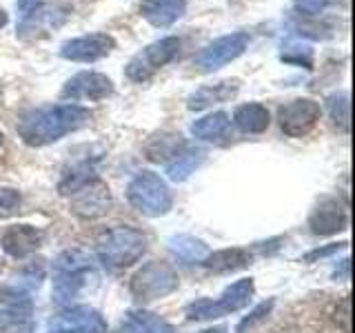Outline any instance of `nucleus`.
<instances>
[{
	"label": "nucleus",
	"mask_w": 355,
	"mask_h": 333,
	"mask_svg": "<svg viewBox=\"0 0 355 333\" xmlns=\"http://www.w3.org/2000/svg\"><path fill=\"white\" fill-rule=\"evenodd\" d=\"M253 291H255L253 278H242V280L227 287L218 300L200 298L196 302H191L187 307V318L189 320H214V318L236 314V311L244 309L251 302Z\"/></svg>",
	"instance_id": "20e7f679"
},
{
	"label": "nucleus",
	"mask_w": 355,
	"mask_h": 333,
	"mask_svg": "<svg viewBox=\"0 0 355 333\" xmlns=\"http://www.w3.org/2000/svg\"><path fill=\"white\" fill-rule=\"evenodd\" d=\"M42 242V231L31 225H14L0 236V247L11 258H27Z\"/></svg>",
	"instance_id": "2eb2a0df"
},
{
	"label": "nucleus",
	"mask_w": 355,
	"mask_h": 333,
	"mask_svg": "<svg viewBox=\"0 0 355 333\" xmlns=\"http://www.w3.org/2000/svg\"><path fill=\"white\" fill-rule=\"evenodd\" d=\"M92 271H55L53 275V300L60 307H71V300L80 296Z\"/></svg>",
	"instance_id": "6ab92c4d"
},
{
	"label": "nucleus",
	"mask_w": 355,
	"mask_h": 333,
	"mask_svg": "<svg viewBox=\"0 0 355 333\" xmlns=\"http://www.w3.org/2000/svg\"><path fill=\"white\" fill-rule=\"evenodd\" d=\"M187 149V142L180 133H160V136H153L147 147H144V153L147 158L153 162H171L175 155H180Z\"/></svg>",
	"instance_id": "aec40b11"
},
{
	"label": "nucleus",
	"mask_w": 355,
	"mask_h": 333,
	"mask_svg": "<svg viewBox=\"0 0 355 333\" xmlns=\"http://www.w3.org/2000/svg\"><path fill=\"white\" fill-rule=\"evenodd\" d=\"M249 260H251V253L247 249L233 247V249H220L216 253L207 255L202 260V266L216 273H227V271H236V269H242V266H247Z\"/></svg>",
	"instance_id": "5701e85b"
},
{
	"label": "nucleus",
	"mask_w": 355,
	"mask_h": 333,
	"mask_svg": "<svg viewBox=\"0 0 355 333\" xmlns=\"http://www.w3.org/2000/svg\"><path fill=\"white\" fill-rule=\"evenodd\" d=\"M22 203V196L18 189L0 187V218H7L11 214H16V209Z\"/></svg>",
	"instance_id": "c85d7f7f"
},
{
	"label": "nucleus",
	"mask_w": 355,
	"mask_h": 333,
	"mask_svg": "<svg viewBox=\"0 0 355 333\" xmlns=\"http://www.w3.org/2000/svg\"><path fill=\"white\" fill-rule=\"evenodd\" d=\"M331 5V0H295L293 9L297 16H320Z\"/></svg>",
	"instance_id": "7c9ffc66"
},
{
	"label": "nucleus",
	"mask_w": 355,
	"mask_h": 333,
	"mask_svg": "<svg viewBox=\"0 0 355 333\" xmlns=\"http://www.w3.org/2000/svg\"><path fill=\"white\" fill-rule=\"evenodd\" d=\"M47 333H107V322L92 307H67L51 318Z\"/></svg>",
	"instance_id": "9d476101"
},
{
	"label": "nucleus",
	"mask_w": 355,
	"mask_h": 333,
	"mask_svg": "<svg viewBox=\"0 0 355 333\" xmlns=\"http://www.w3.org/2000/svg\"><path fill=\"white\" fill-rule=\"evenodd\" d=\"M202 333H227V329L225 327H216V329H207Z\"/></svg>",
	"instance_id": "f704fd0d"
},
{
	"label": "nucleus",
	"mask_w": 355,
	"mask_h": 333,
	"mask_svg": "<svg viewBox=\"0 0 355 333\" xmlns=\"http://www.w3.org/2000/svg\"><path fill=\"white\" fill-rule=\"evenodd\" d=\"M0 98H3V89H0Z\"/></svg>",
	"instance_id": "e433bc0d"
},
{
	"label": "nucleus",
	"mask_w": 355,
	"mask_h": 333,
	"mask_svg": "<svg viewBox=\"0 0 355 333\" xmlns=\"http://www.w3.org/2000/svg\"><path fill=\"white\" fill-rule=\"evenodd\" d=\"M178 53H180V38L175 36L160 38L133 56L125 67V74L131 83H147L164 65L173 62L178 58Z\"/></svg>",
	"instance_id": "39448f33"
},
{
	"label": "nucleus",
	"mask_w": 355,
	"mask_h": 333,
	"mask_svg": "<svg viewBox=\"0 0 355 333\" xmlns=\"http://www.w3.org/2000/svg\"><path fill=\"white\" fill-rule=\"evenodd\" d=\"M249 40L251 38L247 31H233V33H227V36H220L214 42H209L207 47L196 56L193 65L198 67V71L214 74L222 69L225 65L238 60L240 56L247 51Z\"/></svg>",
	"instance_id": "0eeeda50"
},
{
	"label": "nucleus",
	"mask_w": 355,
	"mask_h": 333,
	"mask_svg": "<svg viewBox=\"0 0 355 333\" xmlns=\"http://www.w3.org/2000/svg\"><path fill=\"white\" fill-rule=\"evenodd\" d=\"M111 207V194L109 187H105L100 180L87 185L78 194H73V205L71 211L83 220H94L105 216Z\"/></svg>",
	"instance_id": "4468645a"
},
{
	"label": "nucleus",
	"mask_w": 355,
	"mask_h": 333,
	"mask_svg": "<svg viewBox=\"0 0 355 333\" xmlns=\"http://www.w3.org/2000/svg\"><path fill=\"white\" fill-rule=\"evenodd\" d=\"M131 296L138 302H153L178 289V273L166 262H147L131 278Z\"/></svg>",
	"instance_id": "423d86ee"
},
{
	"label": "nucleus",
	"mask_w": 355,
	"mask_h": 333,
	"mask_svg": "<svg viewBox=\"0 0 355 333\" xmlns=\"http://www.w3.org/2000/svg\"><path fill=\"white\" fill-rule=\"evenodd\" d=\"M0 271H3V264H0Z\"/></svg>",
	"instance_id": "4c0bfd02"
},
{
	"label": "nucleus",
	"mask_w": 355,
	"mask_h": 333,
	"mask_svg": "<svg viewBox=\"0 0 355 333\" xmlns=\"http://www.w3.org/2000/svg\"><path fill=\"white\" fill-rule=\"evenodd\" d=\"M202 160H205L202 149H184L180 155H175L171 162H166V176H169L173 182H182L202 164Z\"/></svg>",
	"instance_id": "a878e982"
},
{
	"label": "nucleus",
	"mask_w": 355,
	"mask_h": 333,
	"mask_svg": "<svg viewBox=\"0 0 355 333\" xmlns=\"http://www.w3.org/2000/svg\"><path fill=\"white\" fill-rule=\"evenodd\" d=\"M7 20H9V18H7V11H5V9H0V29H3V27L7 25Z\"/></svg>",
	"instance_id": "72a5a7b5"
},
{
	"label": "nucleus",
	"mask_w": 355,
	"mask_h": 333,
	"mask_svg": "<svg viewBox=\"0 0 355 333\" xmlns=\"http://www.w3.org/2000/svg\"><path fill=\"white\" fill-rule=\"evenodd\" d=\"M349 96L347 94H338V96H331L329 98V114H331V120L336 122V127L349 131V120H351V114H349Z\"/></svg>",
	"instance_id": "cd10ccee"
},
{
	"label": "nucleus",
	"mask_w": 355,
	"mask_h": 333,
	"mask_svg": "<svg viewBox=\"0 0 355 333\" xmlns=\"http://www.w3.org/2000/svg\"><path fill=\"white\" fill-rule=\"evenodd\" d=\"M229 127H231L229 114H225V111H214V114L202 116L200 120H196L191 125V133H193V138H198V140L214 142V140L225 138Z\"/></svg>",
	"instance_id": "b1692460"
},
{
	"label": "nucleus",
	"mask_w": 355,
	"mask_h": 333,
	"mask_svg": "<svg viewBox=\"0 0 355 333\" xmlns=\"http://www.w3.org/2000/svg\"><path fill=\"white\" fill-rule=\"evenodd\" d=\"M347 207H344L338 198H324L320 205L311 211L309 227L315 236H333V233L342 231L347 227Z\"/></svg>",
	"instance_id": "f8f14e48"
},
{
	"label": "nucleus",
	"mask_w": 355,
	"mask_h": 333,
	"mask_svg": "<svg viewBox=\"0 0 355 333\" xmlns=\"http://www.w3.org/2000/svg\"><path fill=\"white\" fill-rule=\"evenodd\" d=\"M187 0H140V16L155 29H166L184 16Z\"/></svg>",
	"instance_id": "dca6fc26"
},
{
	"label": "nucleus",
	"mask_w": 355,
	"mask_h": 333,
	"mask_svg": "<svg viewBox=\"0 0 355 333\" xmlns=\"http://www.w3.org/2000/svg\"><path fill=\"white\" fill-rule=\"evenodd\" d=\"M127 198L133 209H138L142 216L158 218L169 214L173 205V196L158 173L153 171H140L127 187Z\"/></svg>",
	"instance_id": "7ed1b4c3"
},
{
	"label": "nucleus",
	"mask_w": 355,
	"mask_h": 333,
	"mask_svg": "<svg viewBox=\"0 0 355 333\" xmlns=\"http://www.w3.org/2000/svg\"><path fill=\"white\" fill-rule=\"evenodd\" d=\"M96 180H98L96 162L87 158L83 162H76L71 169H67L62 173V180L58 185V191L62 196H73V194L80 191V189H85L87 185H92Z\"/></svg>",
	"instance_id": "412c9836"
},
{
	"label": "nucleus",
	"mask_w": 355,
	"mask_h": 333,
	"mask_svg": "<svg viewBox=\"0 0 355 333\" xmlns=\"http://www.w3.org/2000/svg\"><path fill=\"white\" fill-rule=\"evenodd\" d=\"M147 236L136 227H114L107 229L96 242L98 260L107 269H127L136 264L147 251Z\"/></svg>",
	"instance_id": "f03ea898"
},
{
	"label": "nucleus",
	"mask_w": 355,
	"mask_h": 333,
	"mask_svg": "<svg viewBox=\"0 0 355 333\" xmlns=\"http://www.w3.org/2000/svg\"><path fill=\"white\" fill-rule=\"evenodd\" d=\"M240 83L238 80H225V83H218V85H205L200 87L198 92H193L187 100V107L191 111H202L211 105H218V103H225V100L233 98L238 94Z\"/></svg>",
	"instance_id": "f3484780"
},
{
	"label": "nucleus",
	"mask_w": 355,
	"mask_h": 333,
	"mask_svg": "<svg viewBox=\"0 0 355 333\" xmlns=\"http://www.w3.org/2000/svg\"><path fill=\"white\" fill-rule=\"evenodd\" d=\"M280 60L288 65H297L304 67V69H313V51H311L309 44L302 42H288L282 47Z\"/></svg>",
	"instance_id": "bb28decb"
},
{
	"label": "nucleus",
	"mask_w": 355,
	"mask_h": 333,
	"mask_svg": "<svg viewBox=\"0 0 355 333\" xmlns=\"http://www.w3.org/2000/svg\"><path fill=\"white\" fill-rule=\"evenodd\" d=\"M116 49L114 36L103 31L87 33V36H78L71 40H64L60 44V58L71 60V62H96L100 58H105L111 51Z\"/></svg>",
	"instance_id": "1a4fd4ad"
},
{
	"label": "nucleus",
	"mask_w": 355,
	"mask_h": 333,
	"mask_svg": "<svg viewBox=\"0 0 355 333\" xmlns=\"http://www.w3.org/2000/svg\"><path fill=\"white\" fill-rule=\"evenodd\" d=\"M89 120V111L80 105H42L25 111L18 118V136L29 147H47L67 133L80 129Z\"/></svg>",
	"instance_id": "f257e3e1"
},
{
	"label": "nucleus",
	"mask_w": 355,
	"mask_h": 333,
	"mask_svg": "<svg viewBox=\"0 0 355 333\" xmlns=\"http://www.w3.org/2000/svg\"><path fill=\"white\" fill-rule=\"evenodd\" d=\"M271 307H273V300H269V302H262V305L255 307V309L251 311V314L238 325V333H247V331H251L255 325H258V322H262L266 316H269Z\"/></svg>",
	"instance_id": "c756f323"
},
{
	"label": "nucleus",
	"mask_w": 355,
	"mask_h": 333,
	"mask_svg": "<svg viewBox=\"0 0 355 333\" xmlns=\"http://www.w3.org/2000/svg\"><path fill=\"white\" fill-rule=\"evenodd\" d=\"M169 249L175 258L182 260V262H202L209 255L207 244L202 240L193 238V236H187V233L169 238Z\"/></svg>",
	"instance_id": "393cba45"
},
{
	"label": "nucleus",
	"mask_w": 355,
	"mask_h": 333,
	"mask_svg": "<svg viewBox=\"0 0 355 333\" xmlns=\"http://www.w3.org/2000/svg\"><path fill=\"white\" fill-rule=\"evenodd\" d=\"M322 116L320 103L311 98H297L286 103L277 111V120H280V129L291 138H302L306 133L313 131L318 120Z\"/></svg>",
	"instance_id": "6e6552de"
},
{
	"label": "nucleus",
	"mask_w": 355,
	"mask_h": 333,
	"mask_svg": "<svg viewBox=\"0 0 355 333\" xmlns=\"http://www.w3.org/2000/svg\"><path fill=\"white\" fill-rule=\"evenodd\" d=\"M233 122L242 133H251V136H258V133H264L271 125V116L269 109L260 103H247L240 105L236 111H233Z\"/></svg>",
	"instance_id": "a211bd4d"
},
{
	"label": "nucleus",
	"mask_w": 355,
	"mask_h": 333,
	"mask_svg": "<svg viewBox=\"0 0 355 333\" xmlns=\"http://www.w3.org/2000/svg\"><path fill=\"white\" fill-rule=\"evenodd\" d=\"M42 3H44V0H18V3H16V9H18L20 18L25 20V18L31 16L38 7H42Z\"/></svg>",
	"instance_id": "2f4dec72"
},
{
	"label": "nucleus",
	"mask_w": 355,
	"mask_h": 333,
	"mask_svg": "<svg viewBox=\"0 0 355 333\" xmlns=\"http://www.w3.org/2000/svg\"><path fill=\"white\" fill-rule=\"evenodd\" d=\"M111 94H114V83H111V78H107L105 74H98V71H80L64 83L60 98L78 103V100H105Z\"/></svg>",
	"instance_id": "9b49d317"
},
{
	"label": "nucleus",
	"mask_w": 355,
	"mask_h": 333,
	"mask_svg": "<svg viewBox=\"0 0 355 333\" xmlns=\"http://www.w3.org/2000/svg\"><path fill=\"white\" fill-rule=\"evenodd\" d=\"M3 138H5V136H3V133H0V144H3Z\"/></svg>",
	"instance_id": "c9c22d12"
},
{
	"label": "nucleus",
	"mask_w": 355,
	"mask_h": 333,
	"mask_svg": "<svg viewBox=\"0 0 355 333\" xmlns=\"http://www.w3.org/2000/svg\"><path fill=\"white\" fill-rule=\"evenodd\" d=\"M340 247H344V242H342V244H333V247H329V249H322V251H320V249H315V251H311L304 260H306V262H313L315 258H324V255H329V253H333V251H338Z\"/></svg>",
	"instance_id": "473e14b6"
},
{
	"label": "nucleus",
	"mask_w": 355,
	"mask_h": 333,
	"mask_svg": "<svg viewBox=\"0 0 355 333\" xmlns=\"http://www.w3.org/2000/svg\"><path fill=\"white\" fill-rule=\"evenodd\" d=\"M120 333H175V329L149 311H129Z\"/></svg>",
	"instance_id": "4be33fe9"
},
{
	"label": "nucleus",
	"mask_w": 355,
	"mask_h": 333,
	"mask_svg": "<svg viewBox=\"0 0 355 333\" xmlns=\"http://www.w3.org/2000/svg\"><path fill=\"white\" fill-rule=\"evenodd\" d=\"M69 14H71V5L62 3V0H58V3H53V5H42V7H38L36 11H33L31 16H27L25 20L20 22L18 36L20 38H29V33H31V36H36V31L47 33V31H51L55 27H60Z\"/></svg>",
	"instance_id": "ddd939ff"
}]
</instances>
